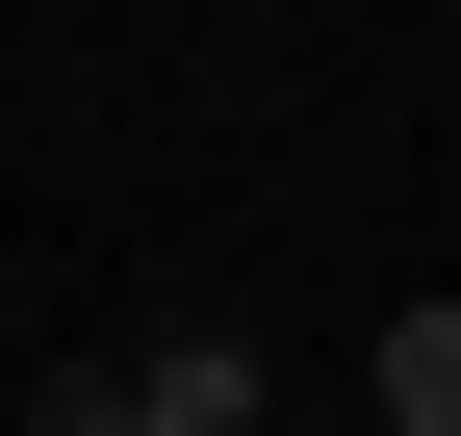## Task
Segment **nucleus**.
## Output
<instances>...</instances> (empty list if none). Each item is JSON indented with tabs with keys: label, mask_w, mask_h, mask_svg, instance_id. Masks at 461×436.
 <instances>
[{
	"label": "nucleus",
	"mask_w": 461,
	"mask_h": 436,
	"mask_svg": "<svg viewBox=\"0 0 461 436\" xmlns=\"http://www.w3.org/2000/svg\"><path fill=\"white\" fill-rule=\"evenodd\" d=\"M129 411H154V436H257V334H154Z\"/></svg>",
	"instance_id": "nucleus-1"
},
{
	"label": "nucleus",
	"mask_w": 461,
	"mask_h": 436,
	"mask_svg": "<svg viewBox=\"0 0 461 436\" xmlns=\"http://www.w3.org/2000/svg\"><path fill=\"white\" fill-rule=\"evenodd\" d=\"M384 436H461V308H411V334H384Z\"/></svg>",
	"instance_id": "nucleus-2"
},
{
	"label": "nucleus",
	"mask_w": 461,
	"mask_h": 436,
	"mask_svg": "<svg viewBox=\"0 0 461 436\" xmlns=\"http://www.w3.org/2000/svg\"><path fill=\"white\" fill-rule=\"evenodd\" d=\"M51 436H154V411H129V359H77V386H51Z\"/></svg>",
	"instance_id": "nucleus-3"
}]
</instances>
